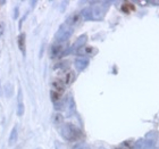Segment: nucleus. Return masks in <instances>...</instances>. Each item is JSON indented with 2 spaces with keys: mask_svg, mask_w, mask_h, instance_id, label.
I'll use <instances>...</instances> for the list:
<instances>
[{
  "mask_svg": "<svg viewBox=\"0 0 159 149\" xmlns=\"http://www.w3.org/2000/svg\"><path fill=\"white\" fill-rule=\"evenodd\" d=\"M116 149H129V146H126V142H124L120 145V147H118V148H116Z\"/></svg>",
  "mask_w": 159,
  "mask_h": 149,
  "instance_id": "4be33fe9",
  "label": "nucleus"
},
{
  "mask_svg": "<svg viewBox=\"0 0 159 149\" xmlns=\"http://www.w3.org/2000/svg\"><path fill=\"white\" fill-rule=\"evenodd\" d=\"M75 67H76L77 71H83L85 70L88 65H89V60L88 58H84V57H80V58H76L75 59Z\"/></svg>",
  "mask_w": 159,
  "mask_h": 149,
  "instance_id": "423d86ee",
  "label": "nucleus"
},
{
  "mask_svg": "<svg viewBox=\"0 0 159 149\" xmlns=\"http://www.w3.org/2000/svg\"><path fill=\"white\" fill-rule=\"evenodd\" d=\"M98 149H106V148H103V147H100V148H98Z\"/></svg>",
  "mask_w": 159,
  "mask_h": 149,
  "instance_id": "a878e982",
  "label": "nucleus"
},
{
  "mask_svg": "<svg viewBox=\"0 0 159 149\" xmlns=\"http://www.w3.org/2000/svg\"><path fill=\"white\" fill-rule=\"evenodd\" d=\"M74 79H75V75H74L73 72H68V73H66V75H65V79H64V84L70 86V84H72V83H73Z\"/></svg>",
  "mask_w": 159,
  "mask_h": 149,
  "instance_id": "4468645a",
  "label": "nucleus"
},
{
  "mask_svg": "<svg viewBox=\"0 0 159 149\" xmlns=\"http://www.w3.org/2000/svg\"><path fill=\"white\" fill-rule=\"evenodd\" d=\"M80 14H81V16H82L84 20H86V21L92 20V14H91V9H90V7L84 8V9H83Z\"/></svg>",
  "mask_w": 159,
  "mask_h": 149,
  "instance_id": "2eb2a0df",
  "label": "nucleus"
},
{
  "mask_svg": "<svg viewBox=\"0 0 159 149\" xmlns=\"http://www.w3.org/2000/svg\"><path fill=\"white\" fill-rule=\"evenodd\" d=\"M73 149H91L90 148V146L88 145V143H77V145H75V146L73 147Z\"/></svg>",
  "mask_w": 159,
  "mask_h": 149,
  "instance_id": "a211bd4d",
  "label": "nucleus"
},
{
  "mask_svg": "<svg viewBox=\"0 0 159 149\" xmlns=\"http://www.w3.org/2000/svg\"><path fill=\"white\" fill-rule=\"evenodd\" d=\"M93 51L94 49L91 48V47H81L80 49H77V54L79 55H93Z\"/></svg>",
  "mask_w": 159,
  "mask_h": 149,
  "instance_id": "9b49d317",
  "label": "nucleus"
},
{
  "mask_svg": "<svg viewBox=\"0 0 159 149\" xmlns=\"http://www.w3.org/2000/svg\"><path fill=\"white\" fill-rule=\"evenodd\" d=\"M1 95H2V89H1V84H0V97H1Z\"/></svg>",
  "mask_w": 159,
  "mask_h": 149,
  "instance_id": "393cba45",
  "label": "nucleus"
},
{
  "mask_svg": "<svg viewBox=\"0 0 159 149\" xmlns=\"http://www.w3.org/2000/svg\"><path fill=\"white\" fill-rule=\"evenodd\" d=\"M55 149H66L63 143H60L59 141H56L55 142Z\"/></svg>",
  "mask_w": 159,
  "mask_h": 149,
  "instance_id": "412c9836",
  "label": "nucleus"
},
{
  "mask_svg": "<svg viewBox=\"0 0 159 149\" xmlns=\"http://www.w3.org/2000/svg\"><path fill=\"white\" fill-rule=\"evenodd\" d=\"M24 113V104H23V97H22V91H18V105H17V115L22 116Z\"/></svg>",
  "mask_w": 159,
  "mask_h": 149,
  "instance_id": "1a4fd4ad",
  "label": "nucleus"
},
{
  "mask_svg": "<svg viewBox=\"0 0 159 149\" xmlns=\"http://www.w3.org/2000/svg\"><path fill=\"white\" fill-rule=\"evenodd\" d=\"M109 2H94L92 7H90L91 14H92V20H101L107 10V7Z\"/></svg>",
  "mask_w": 159,
  "mask_h": 149,
  "instance_id": "7ed1b4c3",
  "label": "nucleus"
},
{
  "mask_svg": "<svg viewBox=\"0 0 159 149\" xmlns=\"http://www.w3.org/2000/svg\"><path fill=\"white\" fill-rule=\"evenodd\" d=\"M51 99H52V101H58V100L60 99V93H58V92H56V91H51Z\"/></svg>",
  "mask_w": 159,
  "mask_h": 149,
  "instance_id": "6ab92c4d",
  "label": "nucleus"
},
{
  "mask_svg": "<svg viewBox=\"0 0 159 149\" xmlns=\"http://www.w3.org/2000/svg\"><path fill=\"white\" fill-rule=\"evenodd\" d=\"M134 9H135V8H134V6H133L132 3H129V2H125L122 6V10L124 12V13H131V12H133Z\"/></svg>",
  "mask_w": 159,
  "mask_h": 149,
  "instance_id": "f3484780",
  "label": "nucleus"
},
{
  "mask_svg": "<svg viewBox=\"0 0 159 149\" xmlns=\"http://www.w3.org/2000/svg\"><path fill=\"white\" fill-rule=\"evenodd\" d=\"M63 116L60 115V114H56L55 117H53V122L56 123V124H60V123L63 122Z\"/></svg>",
  "mask_w": 159,
  "mask_h": 149,
  "instance_id": "aec40b11",
  "label": "nucleus"
},
{
  "mask_svg": "<svg viewBox=\"0 0 159 149\" xmlns=\"http://www.w3.org/2000/svg\"><path fill=\"white\" fill-rule=\"evenodd\" d=\"M17 138H18V131H17V126H14L11 132H10V136L8 138V143L10 146L15 145V142L17 141Z\"/></svg>",
  "mask_w": 159,
  "mask_h": 149,
  "instance_id": "6e6552de",
  "label": "nucleus"
},
{
  "mask_svg": "<svg viewBox=\"0 0 159 149\" xmlns=\"http://www.w3.org/2000/svg\"><path fill=\"white\" fill-rule=\"evenodd\" d=\"M2 32H3V26H2V24L0 23V35L2 34Z\"/></svg>",
  "mask_w": 159,
  "mask_h": 149,
  "instance_id": "5701e85b",
  "label": "nucleus"
},
{
  "mask_svg": "<svg viewBox=\"0 0 159 149\" xmlns=\"http://www.w3.org/2000/svg\"><path fill=\"white\" fill-rule=\"evenodd\" d=\"M3 90H5V95H6L7 98H10L13 97L14 95V86L11 82H7L3 86Z\"/></svg>",
  "mask_w": 159,
  "mask_h": 149,
  "instance_id": "9d476101",
  "label": "nucleus"
},
{
  "mask_svg": "<svg viewBox=\"0 0 159 149\" xmlns=\"http://www.w3.org/2000/svg\"><path fill=\"white\" fill-rule=\"evenodd\" d=\"M61 136L68 141H75L82 137V132L75 125L70 124V123H66L61 128Z\"/></svg>",
  "mask_w": 159,
  "mask_h": 149,
  "instance_id": "f257e3e1",
  "label": "nucleus"
},
{
  "mask_svg": "<svg viewBox=\"0 0 159 149\" xmlns=\"http://www.w3.org/2000/svg\"><path fill=\"white\" fill-rule=\"evenodd\" d=\"M17 42H18V47H20V51L25 54V34H20L18 39H17Z\"/></svg>",
  "mask_w": 159,
  "mask_h": 149,
  "instance_id": "ddd939ff",
  "label": "nucleus"
},
{
  "mask_svg": "<svg viewBox=\"0 0 159 149\" xmlns=\"http://www.w3.org/2000/svg\"><path fill=\"white\" fill-rule=\"evenodd\" d=\"M133 149H155V138H151L150 134H147L144 139L136 141Z\"/></svg>",
  "mask_w": 159,
  "mask_h": 149,
  "instance_id": "20e7f679",
  "label": "nucleus"
},
{
  "mask_svg": "<svg viewBox=\"0 0 159 149\" xmlns=\"http://www.w3.org/2000/svg\"><path fill=\"white\" fill-rule=\"evenodd\" d=\"M52 86H53V91H56L58 93H61L64 92V88H65V84H64L63 81H60V80H55L52 82Z\"/></svg>",
  "mask_w": 159,
  "mask_h": 149,
  "instance_id": "0eeeda50",
  "label": "nucleus"
},
{
  "mask_svg": "<svg viewBox=\"0 0 159 149\" xmlns=\"http://www.w3.org/2000/svg\"><path fill=\"white\" fill-rule=\"evenodd\" d=\"M150 3H152L155 6H159V1H150Z\"/></svg>",
  "mask_w": 159,
  "mask_h": 149,
  "instance_id": "b1692460",
  "label": "nucleus"
},
{
  "mask_svg": "<svg viewBox=\"0 0 159 149\" xmlns=\"http://www.w3.org/2000/svg\"><path fill=\"white\" fill-rule=\"evenodd\" d=\"M86 40H88V38H86V35H82V37H80L79 39H77L76 42L74 43L73 49H80L81 47L84 46V43L86 42Z\"/></svg>",
  "mask_w": 159,
  "mask_h": 149,
  "instance_id": "f8f14e48",
  "label": "nucleus"
},
{
  "mask_svg": "<svg viewBox=\"0 0 159 149\" xmlns=\"http://www.w3.org/2000/svg\"><path fill=\"white\" fill-rule=\"evenodd\" d=\"M81 20H82V16H81V14L80 13H75L73 14V15H70L68 18H67L66 21V24L67 25H70V26H76L77 24L81 22Z\"/></svg>",
  "mask_w": 159,
  "mask_h": 149,
  "instance_id": "39448f33",
  "label": "nucleus"
},
{
  "mask_svg": "<svg viewBox=\"0 0 159 149\" xmlns=\"http://www.w3.org/2000/svg\"><path fill=\"white\" fill-rule=\"evenodd\" d=\"M72 34H73V27L65 23L63 25H60L59 30L57 31L56 35H55V39L58 42H64V41L70 39Z\"/></svg>",
  "mask_w": 159,
  "mask_h": 149,
  "instance_id": "f03ea898",
  "label": "nucleus"
},
{
  "mask_svg": "<svg viewBox=\"0 0 159 149\" xmlns=\"http://www.w3.org/2000/svg\"><path fill=\"white\" fill-rule=\"evenodd\" d=\"M61 49H63V47L60 46V44H53L52 48H51V54H52V57L59 56L60 54H61Z\"/></svg>",
  "mask_w": 159,
  "mask_h": 149,
  "instance_id": "dca6fc26",
  "label": "nucleus"
}]
</instances>
